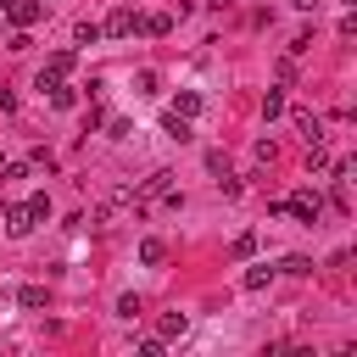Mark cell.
<instances>
[{"mask_svg": "<svg viewBox=\"0 0 357 357\" xmlns=\"http://www.w3.org/2000/svg\"><path fill=\"white\" fill-rule=\"evenodd\" d=\"M184 329H190L184 312H167V318H162V340H173V335H184Z\"/></svg>", "mask_w": 357, "mask_h": 357, "instance_id": "8fae6325", "label": "cell"}, {"mask_svg": "<svg viewBox=\"0 0 357 357\" xmlns=\"http://www.w3.org/2000/svg\"><path fill=\"white\" fill-rule=\"evenodd\" d=\"M100 33H112V39H128V33H139V11H128V6H117L112 17H106V28Z\"/></svg>", "mask_w": 357, "mask_h": 357, "instance_id": "7a4b0ae2", "label": "cell"}, {"mask_svg": "<svg viewBox=\"0 0 357 357\" xmlns=\"http://www.w3.org/2000/svg\"><path fill=\"white\" fill-rule=\"evenodd\" d=\"M296 6H301V11H312V6H318V0H296Z\"/></svg>", "mask_w": 357, "mask_h": 357, "instance_id": "44dd1931", "label": "cell"}, {"mask_svg": "<svg viewBox=\"0 0 357 357\" xmlns=\"http://www.w3.org/2000/svg\"><path fill=\"white\" fill-rule=\"evenodd\" d=\"M268 279H273V268H268V262H262V268H251V273H245V290H262V284H268Z\"/></svg>", "mask_w": 357, "mask_h": 357, "instance_id": "9a60e30c", "label": "cell"}, {"mask_svg": "<svg viewBox=\"0 0 357 357\" xmlns=\"http://www.w3.org/2000/svg\"><path fill=\"white\" fill-rule=\"evenodd\" d=\"M100 39V22H78V45H95Z\"/></svg>", "mask_w": 357, "mask_h": 357, "instance_id": "ac0fdd59", "label": "cell"}, {"mask_svg": "<svg viewBox=\"0 0 357 357\" xmlns=\"http://www.w3.org/2000/svg\"><path fill=\"white\" fill-rule=\"evenodd\" d=\"M173 112H178V117H195V112H201V89H178V95H173Z\"/></svg>", "mask_w": 357, "mask_h": 357, "instance_id": "5b68a950", "label": "cell"}, {"mask_svg": "<svg viewBox=\"0 0 357 357\" xmlns=\"http://www.w3.org/2000/svg\"><path fill=\"white\" fill-rule=\"evenodd\" d=\"M296 128H301V134H307V145H312V139H318V117H312V112H296Z\"/></svg>", "mask_w": 357, "mask_h": 357, "instance_id": "5bb4252c", "label": "cell"}, {"mask_svg": "<svg viewBox=\"0 0 357 357\" xmlns=\"http://www.w3.org/2000/svg\"><path fill=\"white\" fill-rule=\"evenodd\" d=\"M6 17H11L17 28H33V22L45 17V0H6Z\"/></svg>", "mask_w": 357, "mask_h": 357, "instance_id": "277c9868", "label": "cell"}, {"mask_svg": "<svg viewBox=\"0 0 357 357\" xmlns=\"http://www.w3.org/2000/svg\"><path fill=\"white\" fill-rule=\"evenodd\" d=\"M0 11H6V0H0Z\"/></svg>", "mask_w": 357, "mask_h": 357, "instance_id": "603a6c76", "label": "cell"}, {"mask_svg": "<svg viewBox=\"0 0 357 357\" xmlns=\"http://www.w3.org/2000/svg\"><path fill=\"white\" fill-rule=\"evenodd\" d=\"M6 234H11V240L33 234V212H28V201H11V206H6Z\"/></svg>", "mask_w": 357, "mask_h": 357, "instance_id": "3957f363", "label": "cell"}, {"mask_svg": "<svg viewBox=\"0 0 357 357\" xmlns=\"http://www.w3.org/2000/svg\"><path fill=\"white\" fill-rule=\"evenodd\" d=\"M262 117H268V123L284 117V89H268V95H262Z\"/></svg>", "mask_w": 357, "mask_h": 357, "instance_id": "9c48e42d", "label": "cell"}, {"mask_svg": "<svg viewBox=\"0 0 357 357\" xmlns=\"http://www.w3.org/2000/svg\"><path fill=\"white\" fill-rule=\"evenodd\" d=\"M17 178H28V167H22V162H6V167H0V184H17Z\"/></svg>", "mask_w": 357, "mask_h": 357, "instance_id": "e0dca14e", "label": "cell"}, {"mask_svg": "<svg viewBox=\"0 0 357 357\" xmlns=\"http://www.w3.org/2000/svg\"><path fill=\"white\" fill-rule=\"evenodd\" d=\"M212 6H229V0H212Z\"/></svg>", "mask_w": 357, "mask_h": 357, "instance_id": "7402d4cb", "label": "cell"}, {"mask_svg": "<svg viewBox=\"0 0 357 357\" xmlns=\"http://www.w3.org/2000/svg\"><path fill=\"white\" fill-rule=\"evenodd\" d=\"M28 212H33V223H45V218H50V195H45V190L28 195Z\"/></svg>", "mask_w": 357, "mask_h": 357, "instance_id": "4fadbf2b", "label": "cell"}, {"mask_svg": "<svg viewBox=\"0 0 357 357\" xmlns=\"http://www.w3.org/2000/svg\"><path fill=\"white\" fill-rule=\"evenodd\" d=\"M73 61H78L73 50H56V56L45 61V73H56V78H67V73H73Z\"/></svg>", "mask_w": 357, "mask_h": 357, "instance_id": "ba28073f", "label": "cell"}, {"mask_svg": "<svg viewBox=\"0 0 357 357\" xmlns=\"http://www.w3.org/2000/svg\"><path fill=\"white\" fill-rule=\"evenodd\" d=\"M117 318H139V296H123L117 301Z\"/></svg>", "mask_w": 357, "mask_h": 357, "instance_id": "ffe728a7", "label": "cell"}, {"mask_svg": "<svg viewBox=\"0 0 357 357\" xmlns=\"http://www.w3.org/2000/svg\"><path fill=\"white\" fill-rule=\"evenodd\" d=\"M284 212H290L296 223H318V212H324V201H318V190H296V195L284 201Z\"/></svg>", "mask_w": 357, "mask_h": 357, "instance_id": "6da1fadb", "label": "cell"}, {"mask_svg": "<svg viewBox=\"0 0 357 357\" xmlns=\"http://www.w3.org/2000/svg\"><path fill=\"white\" fill-rule=\"evenodd\" d=\"M139 262H145V268L167 262V245H162V240H139Z\"/></svg>", "mask_w": 357, "mask_h": 357, "instance_id": "52a82bcc", "label": "cell"}, {"mask_svg": "<svg viewBox=\"0 0 357 357\" xmlns=\"http://www.w3.org/2000/svg\"><path fill=\"white\" fill-rule=\"evenodd\" d=\"M73 100H78V95H73V84H67V78H61V84H56V89H50V106H61V112H67V106H73Z\"/></svg>", "mask_w": 357, "mask_h": 357, "instance_id": "7c38bea8", "label": "cell"}, {"mask_svg": "<svg viewBox=\"0 0 357 357\" xmlns=\"http://www.w3.org/2000/svg\"><path fill=\"white\" fill-rule=\"evenodd\" d=\"M167 139H178V145H184V139H195L190 117H178V112H173V117H167Z\"/></svg>", "mask_w": 357, "mask_h": 357, "instance_id": "30bf717a", "label": "cell"}, {"mask_svg": "<svg viewBox=\"0 0 357 357\" xmlns=\"http://www.w3.org/2000/svg\"><path fill=\"white\" fill-rule=\"evenodd\" d=\"M17 307L39 312V307H45V284H17Z\"/></svg>", "mask_w": 357, "mask_h": 357, "instance_id": "8992f818", "label": "cell"}, {"mask_svg": "<svg viewBox=\"0 0 357 357\" xmlns=\"http://www.w3.org/2000/svg\"><path fill=\"white\" fill-rule=\"evenodd\" d=\"M156 84H162V78H156V73H151V67H145V73H139V78H134V89H139V95H156Z\"/></svg>", "mask_w": 357, "mask_h": 357, "instance_id": "2e32d148", "label": "cell"}, {"mask_svg": "<svg viewBox=\"0 0 357 357\" xmlns=\"http://www.w3.org/2000/svg\"><path fill=\"white\" fill-rule=\"evenodd\" d=\"M279 268H284V273H312V262H307V257H284Z\"/></svg>", "mask_w": 357, "mask_h": 357, "instance_id": "d6986e66", "label": "cell"}]
</instances>
